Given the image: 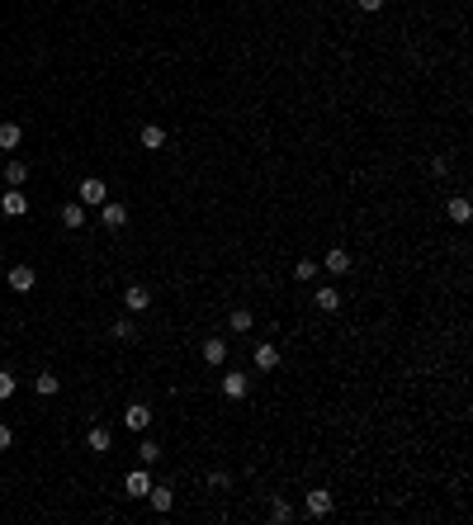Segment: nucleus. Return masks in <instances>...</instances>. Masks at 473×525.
I'll return each mask as SVG.
<instances>
[{
  "mask_svg": "<svg viewBox=\"0 0 473 525\" xmlns=\"http://www.w3.org/2000/svg\"><path fill=\"white\" fill-rule=\"evenodd\" d=\"M209 488H213V492H227V488H232V473H227V469L209 473Z\"/></svg>",
  "mask_w": 473,
  "mask_h": 525,
  "instance_id": "a878e982",
  "label": "nucleus"
},
{
  "mask_svg": "<svg viewBox=\"0 0 473 525\" xmlns=\"http://www.w3.org/2000/svg\"><path fill=\"white\" fill-rule=\"evenodd\" d=\"M33 388H38L43 397H53L57 388H62V379H57V374H38V379H33Z\"/></svg>",
  "mask_w": 473,
  "mask_h": 525,
  "instance_id": "b1692460",
  "label": "nucleus"
},
{
  "mask_svg": "<svg viewBox=\"0 0 473 525\" xmlns=\"http://www.w3.org/2000/svg\"><path fill=\"white\" fill-rule=\"evenodd\" d=\"M246 388H251V384H246V374H241V369L223 374V393H227V397H246Z\"/></svg>",
  "mask_w": 473,
  "mask_h": 525,
  "instance_id": "f8f14e48",
  "label": "nucleus"
},
{
  "mask_svg": "<svg viewBox=\"0 0 473 525\" xmlns=\"http://www.w3.org/2000/svg\"><path fill=\"white\" fill-rule=\"evenodd\" d=\"M137 459H142V464H157V459H161V445H157V440H142V445H137Z\"/></svg>",
  "mask_w": 473,
  "mask_h": 525,
  "instance_id": "393cba45",
  "label": "nucleus"
},
{
  "mask_svg": "<svg viewBox=\"0 0 473 525\" xmlns=\"http://www.w3.org/2000/svg\"><path fill=\"white\" fill-rule=\"evenodd\" d=\"M123 488H128V497H147V492H152V478H147V464H142V469H132L128 478H123Z\"/></svg>",
  "mask_w": 473,
  "mask_h": 525,
  "instance_id": "423d86ee",
  "label": "nucleus"
},
{
  "mask_svg": "<svg viewBox=\"0 0 473 525\" xmlns=\"http://www.w3.org/2000/svg\"><path fill=\"white\" fill-rule=\"evenodd\" d=\"M85 445L95 449V454H109V445H114V431H109V426H90V431H85Z\"/></svg>",
  "mask_w": 473,
  "mask_h": 525,
  "instance_id": "0eeeda50",
  "label": "nucleus"
},
{
  "mask_svg": "<svg viewBox=\"0 0 473 525\" xmlns=\"http://www.w3.org/2000/svg\"><path fill=\"white\" fill-rule=\"evenodd\" d=\"M19 137H24V132H19V123H0V152H15V147H19Z\"/></svg>",
  "mask_w": 473,
  "mask_h": 525,
  "instance_id": "6ab92c4d",
  "label": "nucleus"
},
{
  "mask_svg": "<svg viewBox=\"0 0 473 525\" xmlns=\"http://www.w3.org/2000/svg\"><path fill=\"white\" fill-rule=\"evenodd\" d=\"M227 327H232V332H251V327H256V317H251V308H232V317H227Z\"/></svg>",
  "mask_w": 473,
  "mask_h": 525,
  "instance_id": "412c9836",
  "label": "nucleus"
},
{
  "mask_svg": "<svg viewBox=\"0 0 473 525\" xmlns=\"http://www.w3.org/2000/svg\"><path fill=\"white\" fill-rule=\"evenodd\" d=\"M33 284H38L33 265H10V289H15V293H28Z\"/></svg>",
  "mask_w": 473,
  "mask_h": 525,
  "instance_id": "7ed1b4c3",
  "label": "nucleus"
},
{
  "mask_svg": "<svg viewBox=\"0 0 473 525\" xmlns=\"http://www.w3.org/2000/svg\"><path fill=\"white\" fill-rule=\"evenodd\" d=\"M204 360H209V365H223V360H227V341H218V336L204 341Z\"/></svg>",
  "mask_w": 473,
  "mask_h": 525,
  "instance_id": "4be33fe9",
  "label": "nucleus"
},
{
  "mask_svg": "<svg viewBox=\"0 0 473 525\" xmlns=\"http://www.w3.org/2000/svg\"><path fill=\"white\" fill-rule=\"evenodd\" d=\"M142 147H147V152H161V147H166V128H157V123H142Z\"/></svg>",
  "mask_w": 473,
  "mask_h": 525,
  "instance_id": "2eb2a0df",
  "label": "nucleus"
},
{
  "mask_svg": "<svg viewBox=\"0 0 473 525\" xmlns=\"http://www.w3.org/2000/svg\"><path fill=\"white\" fill-rule=\"evenodd\" d=\"M109 332H114V341H132V336H137V327H132V317H119V322H114Z\"/></svg>",
  "mask_w": 473,
  "mask_h": 525,
  "instance_id": "5701e85b",
  "label": "nucleus"
},
{
  "mask_svg": "<svg viewBox=\"0 0 473 525\" xmlns=\"http://www.w3.org/2000/svg\"><path fill=\"white\" fill-rule=\"evenodd\" d=\"M308 516H332V492L327 488H313L308 492Z\"/></svg>",
  "mask_w": 473,
  "mask_h": 525,
  "instance_id": "9b49d317",
  "label": "nucleus"
},
{
  "mask_svg": "<svg viewBox=\"0 0 473 525\" xmlns=\"http://www.w3.org/2000/svg\"><path fill=\"white\" fill-rule=\"evenodd\" d=\"M100 223H105L109 232H119V227H123V223H128V209H123V204H100Z\"/></svg>",
  "mask_w": 473,
  "mask_h": 525,
  "instance_id": "20e7f679",
  "label": "nucleus"
},
{
  "mask_svg": "<svg viewBox=\"0 0 473 525\" xmlns=\"http://www.w3.org/2000/svg\"><path fill=\"white\" fill-rule=\"evenodd\" d=\"M24 180H28V166H24V161H19V157L5 161V184H15V189H19Z\"/></svg>",
  "mask_w": 473,
  "mask_h": 525,
  "instance_id": "f3484780",
  "label": "nucleus"
},
{
  "mask_svg": "<svg viewBox=\"0 0 473 525\" xmlns=\"http://www.w3.org/2000/svg\"><path fill=\"white\" fill-rule=\"evenodd\" d=\"M270 521H275V525H289L293 521V506L284 497H275V501H270Z\"/></svg>",
  "mask_w": 473,
  "mask_h": 525,
  "instance_id": "aec40b11",
  "label": "nucleus"
},
{
  "mask_svg": "<svg viewBox=\"0 0 473 525\" xmlns=\"http://www.w3.org/2000/svg\"><path fill=\"white\" fill-rule=\"evenodd\" d=\"M445 213H449V223H469V218H473V204H469V199H449Z\"/></svg>",
  "mask_w": 473,
  "mask_h": 525,
  "instance_id": "a211bd4d",
  "label": "nucleus"
},
{
  "mask_svg": "<svg viewBox=\"0 0 473 525\" xmlns=\"http://www.w3.org/2000/svg\"><path fill=\"white\" fill-rule=\"evenodd\" d=\"M147 501H152V511H161V516H166V511L175 506V492H171L166 483H152V492H147Z\"/></svg>",
  "mask_w": 473,
  "mask_h": 525,
  "instance_id": "1a4fd4ad",
  "label": "nucleus"
},
{
  "mask_svg": "<svg viewBox=\"0 0 473 525\" xmlns=\"http://www.w3.org/2000/svg\"><path fill=\"white\" fill-rule=\"evenodd\" d=\"M313 303L322 308V313H336V308H341V293L327 284V289H317V293H313Z\"/></svg>",
  "mask_w": 473,
  "mask_h": 525,
  "instance_id": "dca6fc26",
  "label": "nucleus"
},
{
  "mask_svg": "<svg viewBox=\"0 0 473 525\" xmlns=\"http://www.w3.org/2000/svg\"><path fill=\"white\" fill-rule=\"evenodd\" d=\"M123 426H128V431H147V426H152V407H147V402H128Z\"/></svg>",
  "mask_w": 473,
  "mask_h": 525,
  "instance_id": "f03ea898",
  "label": "nucleus"
},
{
  "mask_svg": "<svg viewBox=\"0 0 473 525\" xmlns=\"http://www.w3.org/2000/svg\"><path fill=\"white\" fill-rule=\"evenodd\" d=\"M322 270H332V275H350V270H355V265H350V251L332 246V251H327V261H322Z\"/></svg>",
  "mask_w": 473,
  "mask_h": 525,
  "instance_id": "6e6552de",
  "label": "nucleus"
},
{
  "mask_svg": "<svg viewBox=\"0 0 473 525\" xmlns=\"http://www.w3.org/2000/svg\"><path fill=\"white\" fill-rule=\"evenodd\" d=\"M317 270H322L317 261H298V265H293V279H313Z\"/></svg>",
  "mask_w": 473,
  "mask_h": 525,
  "instance_id": "bb28decb",
  "label": "nucleus"
},
{
  "mask_svg": "<svg viewBox=\"0 0 473 525\" xmlns=\"http://www.w3.org/2000/svg\"><path fill=\"white\" fill-rule=\"evenodd\" d=\"M0 209L10 213V218H19V213H28V199H24V189H10V194L0 199Z\"/></svg>",
  "mask_w": 473,
  "mask_h": 525,
  "instance_id": "4468645a",
  "label": "nucleus"
},
{
  "mask_svg": "<svg viewBox=\"0 0 473 525\" xmlns=\"http://www.w3.org/2000/svg\"><path fill=\"white\" fill-rule=\"evenodd\" d=\"M123 308H128V313H147V308H152V293L142 289V284H132V289L123 293Z\"/></svg>",
  "mask_w": 473,
  "mask_h": 525,
  "instance_id": "9d476101",
  "label": "nucleus"
},
{
  "mask_svg": "<svg viewBox=\"0 0 473 525\" xmlns=\"http://www.w3.org/2000/svg\"><path fill=\"white\" fill-rule=\"evenodd\" d=\"M62 227H85V204H80V199L62 204Z\"/></svg>",
  "mask_w": 473,
  "mask_h": 525,
  "instance_id": "ddd939ff",
  "label": "nucleus"
},
{
  "mask_svg": "<svg viewBox=\"0 0 473 525\" xmlns=\"http://www.w3.org/2000/svg\"><path fill=\"white\" fill-rule=\"evenodd\" d=\"M256 369H261V374H270V369H280V345L256 341Z\"/></svg>",
  "mask_w": 473,
  "mask_h": 525,
  "instance_id": "39448f33",
  "label": "nucleus"
},
{
  "mask_svg": "<svg viewBox=\"0 0 473 525\" xmlns=\"http://www.w3.org/2000/svg\"><path fill=\"white\" fill-rule=\"evenodd\" d=\"M10 440H15V436H10V426H0V449H10Z\"/></svg>",
  "mask_w": 473,
  "mask_h": 525,
  "instance_id": "c756f323",
  "label": "nucleus"
},
{
  "mask_svg": "<svg viewBox=\"0 0 473 525\" xmlns=\"http://www.w3.org/2000/svg\"><path fill=\"white\" fill-rule=\"evenodd\" d=\"M5 397H15V374H10V369H0V402H5Z\"/></svg>",
  "mask_w": 473,
  "mask_h": 525,
  "instance_id": "cd10ccee",
  "label": "nucleus"
},
{
  "mask_svg": "<svg viewBox=\"0 0 473 525\" xmlns=\"http://www.w3.org/2000/svg\"><path fill=\"white\" fill-rule=\"evenodd\" d=\"M105 180H100V175H85V180L76 184V199L80 204H85V209H100V204H105Z\"/></svg>",
  "mask_w": 473,
  "mask_h": 525,
  "instance_id": "f257e3e1",
  "label": "nucleus"
},
{
  "mask_svg": "<svg viewBox=\"0 0 473 525\" xmlns=\"http://www.w3.org/2000/svg\"><path fill=\"white\" fill-rule=\"evenodd\" d=\"M355 5H360V10H365V15H379V10H384V5H388V0H355Z\"/></svg>",
  "mask_w": 473,
  "mask_h": 525,
  "instance_id": "c85d7f7f",
  "label": "nucleus"
}]
</instances>
